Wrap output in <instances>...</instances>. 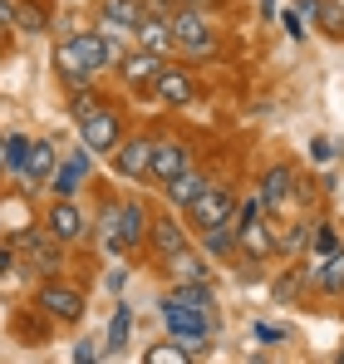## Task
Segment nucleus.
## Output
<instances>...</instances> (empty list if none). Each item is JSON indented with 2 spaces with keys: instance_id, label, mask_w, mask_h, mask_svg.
<instances>
[{
  "instance_id": "nucleus-24",
  "label": "nucleus",
  "mask_w": 344,
  "mask_h": 364,
  "mask_svg": "<svg viewBox=\"0 0 344 364\" xmlns=\"http://www.w3.org/2000/svg\"><path fill=\"white\" fill-rule=\"evenodd\" d=\"M133 45H143V50H153V55H163V60H172V55H177L172 25H168V20H153V15L133 30Z\"/></svg>"
},
{
  "instance_id": "nucleus-45",
  "label": "nucleus",
  "mask_w": 344,
  "mask_h": 364,
  "mask_svg": "<svg viewBox=\"0 0 344 364\" xmlns=\"http://www.w3.org/2000/svg\"><path fill=\"white\" fill-rule=\"evenodd\" d=\"M335 360H340V364H344V345H340V355H335Z\"/></svg>"
},
{
  "instance_id": "nucleus-30",
  "label": "nucleus",
  "mask_w": 344,
  "mask_h": 364,
  "mask_svg": "<svg viewBox=\"0 0 344 364\" xmlns=\"http://www.w3.org/2000/svg\"><path fill=\"white\" fill-rule=\"evenodd\" d=\"M30 143L35 138H25V133H5V173H25V158H30Z\"/></svg>"
},
{
  "instance_id": "nucleus-34",
  "label": "nucleus",
  "mask_w": 344,
  "mask_h": 364,
  "mask_svg": "<svg viewBox=\"0 0 344 364\" xmlns=\"http://www.w3.org/2000/svg\"><path fill=\"white\" fill-rule=\"evenodd\" d=\"M340 153H344L340 138H325V133H320V138L310 143V163H320V168H325V163H340Z\"/></svg>"
},
{
  "instance_id": "nucleus-7",
  "label": "nucleus",
  "mask_w": 344,
  "mask_h": 364,
  "mask_svg": "<svg viewBox=\"0 0 344 364\" xmlns=\"http://www.w3.org/2000/svg\"><path fill=\"white\" fill-rule=\"evenodd\" d=\"M163 64H168L163 55H153V50H143V45H128V50H123V60H118L114 69H118V84L138 99V94H148V89H153V79H158V69H163Z\"/></svg>"
},
{
  "instance_id": "nucleus-20",
  "label": "nucleus",
  "mask_w": 344,
  "mask_h": 364,
  "mask_svg": "<svg viewBox=\"0 0 344 364\" xmlns=\"http://www.w3.org/2000/svg\"><path fill=\"white\" fill-rule=\"evenodd\" d=\"M10 25L20 35H50L55 15H50V0H15L10 5Z\"/></svg>"
},
{
  "instance_id": "nucleus-28",
  "label": "nucleus",
  "mask_w": 344,
  "mask_h": 364,
  "mask_svg": "<svg viewBox=\"0 0 344 364\" xmlns=\"http://www.w3.org/2000/svg\"><path fill=\"white\" fill-rule=\"evenodd\" d=\"M310 20H315V30H325V35L344 40V5H340V0H320Z\"/></svg>"
},
{
  "instance_id": "nucleus-41",
  "label": "nucleus",
  "mask_w": 344,
  "mask_h": 364,
  "mask_svg": "<svg viewBox=\"0 0 344 364\" xmlns=\"http://www.w3.org/2000/svg\"><path fill=\"white\" fill-rule=\"evenodd\" d=\"M104 286H109V291H123V266H114V271L104 276Z\"/></svg>"
},
{
  "instance_id": "nucleus-16",
  "label": "nucleus",
  "mask_w": 344,
  "mask_h": 364,
  "mask_svg": "<svg viewBox=\"0 0 344 364\" xmlns=\"http://www.w3.org/2000/svg\"><path fill=\"white\" fill-rule=\"evenodd\" d=\"M256 192L266 197V212L271 217H286L290 212V192H295V173H290V163H271L261 182H256Z\"/></svg>"
},
{
  "instance_id": "nucleus-6",
  "label": "nucleus",
  "mask_w": 344,
  "mask_h": 364,
  "mask_svg": "<svg viewBox=\"0 0 344 364\" xmlns=\"http://www.w3.org/2000/svg\"><path fill=\"white\" fill-rule=\"evenodd\" d=\"M148 94H153L163 109H192V104L202 99V84L192 79V69H187V64H172L168 60L163 69H158V79H153V89H148Z\"/></svg>"
},
{
  "instance_id": "nucleus-44",
  "label": "nucleus",
  "mask_w": 344,
  "mask_h": 364,
  "mask_svg": "<svg viewBox=\"0 0 344 364\" xmlns=\"http://www.w3.org/2000/svg\"><path fill=\"white\" fill-rule=\"evenodd\" d=\"M0 173H5V133H0Z\"/></svg>"
},
{
  "instance_id": "nucleus-40",
  "label": "nucleus",
  "mask_w": 344,
  "mask_h": 364,
  "mask_svg": "<svg viewBox=\"0 0 344 364\" xmlns=\"http://www.w3.org/2000/svg\"><path fill=\"white\" fill-rule=\"evenodd\" d=\"M69 163H74V168H79V173H84V178H89V173H94V158H89V148H84V143H79V148H74V153H69Z\"/></svg>"
},
{
  "instance_id": "nucleus-9",
  "label": "nucleus",
  "mask_w": 344,
  "mask_h": 364,
  "mask_svg": "<svg viewBox=\"0 0 344 364\" xmlns=\"http://www.w3.org/2000/svg\"><path fill=\"white\" fill-rule=\"evenodd\" d=\"M45 227H50V237L64 242V246H74V242H84V237H89V217H84V207H79L74 197H55V202H50Z\"/></svg>"
},
{
  "instance_id": "nucleus-17",
  "label": "nucleus",
  "mask_w": 344,
  "mask_h": 364,
  "mask_svg": "<svg viewBox=\"0 0 344 364\" xmlns=\"http://www.w3.org/2000/svg\"><path fill=\"white\" fill-rule=\"evenodd\" d=\"M55 168H59V153H55V143L50 138H35L30 143V158H25V192H35V187H45V182L55 178Z\"/></svg>"
},
{
  "instance_id": "nucleus-4",
  "label": "nucleus",
  "mask_w": 344,
  "mask_h": 364,
  "mask_svg": "<svg viewBox=\"0 0 344 364\" xmlns=\"http://www.w3.org/2000/svg\"><path fill=\"white\" fill-rule=\"evenodd\" d=\"M35 305L50 315V325H79V320H84V310H89L84 291H79V286H69L64 276H45V281H40V291H35Z\"/></svg>"
},
{
  "instance_id": "nucleus-22",
  "label": "nucleus",
  "mask_w": 344,
  "mask_h": 364,
  "mask_svg": "<svg viewBox=\"0 0 344 364\" xmlns=\"http://www.w3.org/2000/svg\"><path fill=\"white\" fill-rule=\"evenodd\" d=\"M197 246L207 251V261H236V222H217V227H202Z\"/></svg>"
},
{
  "instance_id": "nucleus-31",
  "label": "nucleus",
  "mask_w": 344,
  "mask_h": 364,
  "mask_svg": "<svg viewBox=\"0 0 344 364\" xmlns=\"http://www.w3.org/2000/svg\"><path fill=\"white\" fill-rule=\"evenodd\" d=\"M45 187H50L55 197H74V192L84 187V173H79L74 163H59V168H55V178L45 182Z\"/></svg>"
},
{
  "instance_id": "nucleus-25",
  "label": "nucleus",
  "mask_w": 344,
  "mask_h": 364,
  "mask_svg": "<svg viewBox=\"0 0 344 364\" xmlns=\"http://www.w3.org/2000/svg\"><path fill=\"white\" fill-rule=\"evenodd\" d=\"M69 35H74L79 55H84V64H89L94 74L114 69V55H109V40H104V30H69Z\"/></svg>"
},
{
  "instance_id": "nucleus-21",
  "label": "nucleus",
  "mask_w": 344,
  "mask_h": 364,
  "mask_svg": "<svg viewBox=\"0 0 344 364\" xmlns=\"http://www.w3.org/2000/svg\"><path fill=\"white\" fill-rule=\"evenodd\" d=\"M310 286H315L320 296H344V246H340V251H330V256H315V266H310Z\"/></svg>"
},
{
  "instance_id": "nucleus-37",
  "label": "nucleus",
  "mask_w": 344,
  "mask_h": 364,
  "mask_svg": "<svg viewBox=\"0 0 344 364\" xmlns=\"http://www.w3.org/2000/svg\"><path fill=\"white\" fill-rule=\"evenodd\" d=\"M251 335H256V340H266V345L286 340V330H281V325H271V320H256V325H251Z\"/></svg>"
},
{
  "instance_id": "nucleus-3",
  "label": "nucleus",
  "mask_w": 344,
  "mask_h": 364,
  "mask_svg": "<svg viewBox=\"0 0 344 364\" xmlns=\"http://www.w3.org/2000/svg\"><path fill=\"white\" fill-rule=\"evenodd\" d=\"M123 133H128V123H123V109H118L114 99H99L84 119H79V143L99 158V153H114L118 143H123Z\"/></svg>"
},
{
  "instance_id": "nucleus-42",
  "label": "nucleus",
  "mask_w": 344,
  "mask_h": 364,
  "mask_svg": "<svg viewBox=\"0 0 344 364\" xmlns=\"http://www.w3.org/2000/svg\"><path fill=\"white\" fill-rule=\"evenodd\" d=\"M315 5H320V0H300V10H305V15H315Z\"/></svg>"
},
{
  "instance_id": "nucleus-14",
  "label": "nucleus",
  "mask_w": 344,
  "mask_h": 364,
  "mask_svg": "<svg viewBox=\"0 0 344 364\" xmlns=\"http://www.w3.org/2000/svg\"><path fill=\"white\" fill-rule=\"evenodd\" d=\"M148 222H153V212L138 202V197H123L118 202V242L128 256H138L143 246H148Z\"/></svg>"
},
{
  "instance_id": "nucleus-43",
  "label": "nucleus",
  "mask_w": 344,
  "mask_h": 364,
  "mask_svg": "<svg viewBox=\"0 0 344 364\" xmlns=\"http://www.w3.org/2000/svg\"><path fill=\"white\" fill-rule=\"evenodd\" d=\"M177 5H207V10H212V5H217V0H177Z\"/></svg>"
},
{
  "instance_id": "nucleus-10",
  "label": "nucleus",
  "mask_w": 344,
  "mask_h": 364,
  "mask_svg": "<svg viewBox=\"0 0 344 364\" xmlns=\"http://www.w3.org/2000/svg\"><path fill=\"white\" fill-rule=\"evenodd\" d=\"M55 79L64 84V94H74V89H94L99 84V74L84 64V55H79V45H74V35H64L55 45Z\"/></svg>"
},
{
  "instance_id": "nucleus-32",
  "label": "nucleus",
  "mask_w": 344,
  "mask_h": 364,
  "mask_svg": "<svg viewBox=\"0 0 344 364\" xmlns=\"http://www.w3.org/2000/svg\"><path fill=\"white\" fill-rule=\"evenodd\" d=\"M305 242H310V222H295V232H281V227H276V251H281V256L305 251Z\"/></svg>"
},
{
  "instance_id": "nucleus-15",
  "label": "nucleus",
  "mask_w": 344,
  "mask_h": 364,
  "mask_svg": "<svg viewBox=\"0 0 344 364\" xmlns=\"http://www.w3.org/2000/svg\"><path fill=\"white\" fill-rule=\"evenodd\" d=\"M236 251H241V261H271V256H281L276 251V222H241L236 227Z\"/></svg>"
},
{
  "instance_id": "nucleus-39",
  "label": "nucleus",
  "mask_w": 344,
  "mask_h": 364,
  "mask_svg": "<svg viewBox=\"0 0 344 364\" xmlns=\"http://www.w3.org/2000/svg\"><path fill=\"white\" fill-rule=\"evenodd\" d=\"M281 25H286V35H290V40H305V20H300L295 10H286V15H281Z\"/></svg>"
},
{
  "instance_id": "nucleus-26",
  "label": "nucleus",
  "mask_w": 344,
  "mask_h": 364,
  "mask_svg": "<svg viewBox=\"0 0 344 364\" xmlns=\"http://www.w3.org/2000/svg\"><path fill=\"white\" fill-rule=\"evenodd\" d=\"M207 182H212V178H207V173H202V168L192 163L187 173H177V178H172L168 187H163V197H168V207H172V212H182V207H187V202H192V197H197V192H202Z\"/></svg>"
},
{
  "instance_id": "nucleus-19",
  "label": "nucleus",
  "mask_w": 344,
  "mask_h": 364,
  "mask_svg": "<svg viewBox=\"0 0 344 364\" xmlns=\"http://www.w3.org/2000/svg\"><path fill=\"white\" fill-rule=\"evenodd\" d=\"M163 271H168L172 281H212V266H207V251H202V246L172 251L168 261H163Z\"/></svg>"
},
{
  "instance_id": "nucleus-11",
  "label": "nucleus",
  "mask_w": 344,
  "mask_h": 364,
  "mask_svg": "<svg viewBox=\"0 0 344 364\" xmlns=\"http://www.w3.org/2000/svg\"><path fill=\"white\" fill-rule=\"evenodd\" d=\"M192 168V148L182 143V138H153V163H148V182H158V187H168L177 173H187Z\"/></svg>"
},
{
  "instance_id": "nucleus-35",
  "label": "nucleus",
  "mask_w": 344,
  "mask_h": 364,
  "mask_svg": "<svg viewBox=\"0 0 344 364\" xmlns=\"http://www.w3.org/2000/svg\"><path fill=\"white\" fill-rule=\"evenodd\" d=\"M305 281H310V266H295V271H286V276L276 281V301H290V296H295Z\"/></svg>"
},
{
  "instance_id": "nucleus-2",
  "label": "nucleus",
  "mask_w": 344,
  "mask_h": 364,
  "mask_svg": "<svg viewBox=\"0 0 344 364\" xmlns=\"http://www.w3.org/2000/svg\"><path fill=\"white\" fill-rule=\"evenodd\" d=\"M10 242H15V251H20V266H25V271H35L40 281H45V276H64V242L50 237V227H45V222H40V227L15 232Z\"/></svg>"
},
{
  "instance_id": "nucleus-12",
  "label": "nucleus",
  "mask_w": 344,
  "mask_h": 364,
  "mask_svg": "<svg viewBox=\"0 0 344 364\" xmlns=\"http://www.w3.org/2000/svg\"><path fill=\"white\" fill-rule=\"evenodd\" d=\"M109 158H114V173L123 182H143L148 178V163H153V138L148 133H133V138L123 133V143H118Z\"/></svg>"
},
{
  "instance_id": "nucleus-23",
  "label": "nucleus",
  "mask_w": 344,
  "mask_h": 364,
  "mask_svg": "<svg viewBox=\"0 0 344 364\" xmlns=\"http://www.w3.org/2000/svg\"><path fill=\"white\" fill-rule=\"evenodd\" d=\"M163 301L202 310V315H217V291H212V281H172V296H163Z\"/></svg>"
},
{
  "instance_id": "nucleus-33",
  "label": "nucleus",
  "mask_w": 344,
  "mask_h": 364,
  "mask_svg": "<svg viewBox=\"0 0 344 364\" xmlns=\"http://www.w3.org/2000/svg\"><path fill=\"white\" fill-rule=\"evenodd\" d=\"M143 364H187V350L168 335V345H153V350L143 355Z\"/></svg>"
},
{
  "instance_id": "nucleus-29",
  "label": "nucleus",
  "mask_w": 344,
  "mask_h": 364,
  "mask_svg": "<svg viewBox=\"0 0 344 364\" xmlns=\"http://www.w3.org/2000/svg\"><path fill=\"white\" fill-rule=\"evenodd\" d=\"M340 246H344V237H340L335 222H325V217L310 222V251H315V256H330V251H340Z\"/></svg>"
},
{
  "instance_id": "nucleus-27",
  "label": "nucleus",
  "mask_w": 344,
  "mask_h": 364,
  "mask_svg": "<svg viewBox=\"0 0 344 364\" xmlns=\"http://www.w3.org/2000/svg\"><path fill=\"white\" fill-rule=\"evenodd\" d=\"M128 330H133V305L118 301L114 305V320H109V340H104V345H109V355H118V350L128 345Z\"/></svg>"
},
{
  "instance_id": "nucleus-38",
  "label": "nucleus",
  "mask_w": 344,
  "mask_h": 364,
  "mask_svg": "<svg viewBox=\"0 0 344 364\" xmlns=\"http://www.w3.org/2000/svg\"><path fill=\"white\" fill-rule=\"evenodd\" d=\"M74 360H79V364H89V360H104V350H99L94 340H79V345H74Z\"/></svg>"
},
{
  "instance_id": "nucleus-18",
  "label": "nucleus",
  "mask_w": 344,
  "mask_h": 364,
  "mask_svg": "<svg viewBox=\"0 0 344 364\" xmlns=\"http://www.w3.org/2000/svg\"><path fill=\"white\" fill-rule=\"evenodd\" d=\"M163 325H168V335H182V330H202V335H217V330H222V315H202V310H187V305L163 301Z\"/></svg>"
},
{
  "instance_id": "nucleus-13",
  "label": "nucleus",
  "mask_w": 344,
  "mask_h": 364,
  "mask_svg": "<svg viewBox=\"0 0 344 364\" xmlns=\"http://www.w3.org/2000/svg\"><path fill=\"white\" fill-rule=\"evenodd\" d=\"M94 20L104 35H133L148 15H143V0H94Z\"/></svg>"
},
{
  "instance_id": "nucleus-36",
  "label": "nucleus",
  "mask_w": 344,
  "mask_h": 364,
  "mask_svg": "<svg viewBox=\"0 0 344 364\" xmlns=\"http://www.w3.org/2000/svg\"><path fill=\"white\" fill-rule=\"evenodd\" d=\"M20 271V251H15V242H0V281H10Z\"/></svg>"
},
{
  "instance_id": "nucleus-5",
  "label": "nucleus",
  "mask_w": 344,
  "mask_h": 364,
  "mask_svg": "<svg viewBox=\"0 0 344 364\" xmlns=\"http://www.w3.org/2000/svg\"><path fill=\"white\" fill-rule=\"evenodd\" d=\"M231 212H236V192H231L227 182H207L187 207H182V217H187V227H217V222H231Z\"/></svg>"
},
{
  "instance_id": "nucleus-1",
  "label": "nucleus",
  "mask_w": 344,
  "mask_h": 364,
  "mask_svg": "<svg viewBox=\"0 0 344 364\" xmlns=\"http://www.w3.org/2000/svg\"><path fill=\"white\" fill-rule=\"evenodd\" d=\"M168 25L172 40H177V55H187V60H212L222 50V30H217L207 5H177Z\"/></svg>"
},
{
  "instance_id": "nucleus-8",
  "label": "nucleus",
  "mask_w": 344,
  "mask_h": 364,
  "mask_svg": "<svg viewBox=\"0 0 344 364\" xmlns=\"http://www.w3.org/2000/svg\"><path fill=\"white\" fill-rule=\"evenodd\" d=\"M182 246H192V232H187V217H177V212H163V217H153L148 222V256L163 266L172 251H182Z\"/></svg>"
}]
</instances>
